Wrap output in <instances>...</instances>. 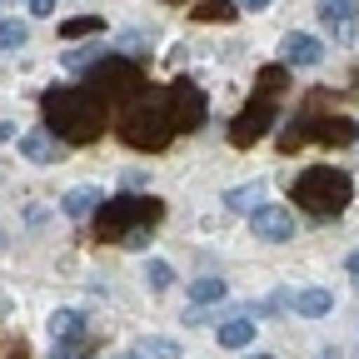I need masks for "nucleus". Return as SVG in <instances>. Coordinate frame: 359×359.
Segmentation results:
<instances>
[{"label":"nucleus","instance_id":"9b49d317","mask_svg":"<svg viewBox=\"0 0 359 359\" xmlns=\"http://www.w3.org/2000/svg\"><path fill=\"white\" fill-rule=\"evenodd\" d=\"M354 11H359V0H320V20L334 30V40H354V30H359Z\"/></svg>","mask_w":359,"mask_h":359},{"label":"nucleus","instance_id":"6e6552de","mask_svg":"<svg viewBox=\"0 0 359 359\" xmlns=\"http://www.w3.org/2000/svg\"><path fill=\"white\" fill-rule=\"evenodd\" d=\"M15 145H20V155H25L30 165H55V160L70 155V145L60 140V135H50V130H25Z\"/></svg>","mask_w":359,"mask_h":359},{"label":"nucleus","instance_id":"f03ea898","mask_svg":"<svg viewBox=\"0 0 359 359\" xmlns=\"http://www.w3.org/2000/svg\"><path fill=\"white\" fill-rule=\"evenodd\" d=\"M290 195H294V205H299L304 215L334 219V215H344L349 200H354V175H349V170H330V165H314V170L294 175Z\"/></svg>","mask_w":359,"mask_h":359},{"label":"nucleus","instance_id":"0eeeda50","mask_svg":"<svg viewBox=\"0 0 359 359\" xmlns=\"http://www.w3.org/2000/svg\"><path fill=\"white\" fill-rule=\"evenodd\" d=\"M165 105H170V120H175V135H190V130H200L205 125V90L200 85H190V80H175L170 90H165Z\"/></svg>","mask_w":359,"mask_h":359},{"label":"nucleus","instance_id":"c85d7f7f","mask_svg":"<svg viewBox=\"0 0 359 359\" xmlns=\"http://www.w3.org/2000/svg\"><path fill=\"white\" fill-rule=\"evenodd\" d=\"M55 11V0H30V15H50Z\"/></svg>","mask_w":359,"mask_h":359},{"label":"nucleus","instance_id":"b1692460","mask_svg":"<svg viewBox=\"0 0 359 359\" xmlns=\"http://www.w3.org/2000/svg\"><path fill=\"white\" fill-rule=\"evenodd\" d=\"M50 359H95V334H85L80 344H65V349H55Z\"/></svg>","mask_w":359,"mask_h":359},{"label":"nucleus","instance_id":"e433bc0d","mask_svg":"<svg viewBox=\"0 0 359 359\" xmlns=\"http://www.w3.org/2000/svg\"><path fill=\"white\" fill-rule=\"evenodd\" d=\"M125 359H130V354H125Z\"/></svg>","mask_w":359,"mask_h":359},{"label":"nucleus","instance_id":"393cba45","mask_svg":"<svg viewBox=\"0 0 359 359\" xmlns=\"http://www.w3.org/2000/svg\"><path fill=\"white\" fill-rule=\"evenodd\" d=\"M150 45V30H125L120 35V50H145Z\"/></svg>","mask_w":359,"mask_h":359},{"label":"nucleus","instance_id":"ddd939ff","mask_svg":"<svg viewBox=\"0 0 359 359\" xmlns=\"http://www.w3.org/2000/svg\"><path fill=\"white\" fill-rule=\"evenodd\" d=\"M45 330H50V344H55V349L80 344V339H85V314H75V309H55Z\"/></svg>","mask_w":359,"mask_h":359},{"label":"nucleus","instance_id":"1a4fd4ad","mask_svg":"<svg viewBox=\"0 0 359 359\" xmlns=\"http://www.w3.org/2000/svg\"><path fill=\"white\" fill-rule=\"evenodd\" d=\"M250 230H255L259 240H269V245H280V240L294 235V215H290L285 205H259V210L250 215Z\"/></svg>","mask_w":359,"mask_h":359},{"label":"nucleus","instance_id":"412c9836","mask_svg":"<svg viewBox=\"0 0 359 359\" xmlns=\"http://www.w3.org/2000/svg\"><path fill=\"white\" fill-rule=\"evenodd\" d=\"M30 40V25L25 20H0V50H20Z\"/></svg>","mask_w":359,"mask_h":359},{"label":"nucleus","instance_id":"6ab92c4d","mask_svg":"<svg viewBox=\"0 0 359 359\" xmlns=\"http://www.w3.org/2000/svg\"><path fill=\"white\" fill-rule=\"evenodd\" d=\"M130 359H180V344L175 339H135V349H130Z\"/></svg>","mask_w":359,"mask_h":359},{"label":"nucleus","instance_id":"cd10ccee","mask_svg":"<svg viewBox=\"0 0 359 359\" xmlns=\"http://www.w3.org/2000/svg\"><path fill=\"white\" fill-rule=\"evenodd\" d=\"M6 140H20V130H15L11 120H0V145H6Z\"/></svg>","mask_w":359,"mask_h":359},{"label":"nucleus","instance_id":"473e14b6","mask_svg":"<svg viewBox=\"0 0 359 359\" xmlns=\"http://www.w3.org/2000/svg\"><path fill=\"white\" fill-rule=\"evenodd\" d=\"M349 85H354V95H359V70H354V80H349Z\"/></svg>","mask_w":359,"mask_h":359},{"label":"nucleus","instance_id":"7ed1b4c3","mask_svg":"<svg viewBox=\"0 0 359 359\" xmlns=\"http://www.w3.org/2000/svg\"><path fill=\"white\" fill-rule=\"evenodd\" d=\"M120 140L130 150H165L175 140V120H170V105L165 95H145V100H135V110L120 120Z\"/></svg>","mask_w":359,"mask_h":359},{"label":"nucleus","instance_id":"bb28decb","mask_svg":"<svg viewBox=\"0 0 359 359\" xmlns=\"http://www.w3.org/2000/svg\"><path fill=\"white\" fill-rule=\"evenodd\" d=\"M0 359H30V349L20 339H11V344H0Z\"/></svg>","mask_w":359,"mask_h":359},{"label":"nucleus","instance_id":"c756f323","mask_svg":"<svg viewBox=\"0 0 359 359\" xmlns=\"http://www.w3.org/2000/svg\"><path fill=\"white\" fill-rule=\"evenodd\" d=\"M235 6H240V11H264L269 0H235Z\"/></svg>","mask_w":359,"mask_h":359},{"label":"nucleus","instance_id":"5701e85b","mask_svg":"<svg viewBox=\"0 0 359 359\" xmlns=\"http://www.w3.org/2000/svg\"><path fill=\"white\" fill-rule=\"evenodd\" d=\"M145 280H150V290H170V285H175V269H170L165 259H150V264H145Z\"/></svg>","mask_w":359,"mask_h":359},{"label":"nucleus","instance_id":"f8f14e48","mask_svg":"<svg viewBox=\"0 0 359 359\" xmlns=\"http://www.w3.org/2000/svg\"><path fill=\"white\" fill-rule=\"evenodd\" d=\"M285 304H290L294 314H304V320H325V314L334 309V294H330V290H314V285H309V290H294V294L285 290Z\"/></svg>","mask_w":359,"mask_h":359},{"label":"nucleus","instance_id":"4468645a","mask_svg":"<svg viewBox=\"0 0 359 359\" xmlns=\"http://www.w3.org/2000/svg\"><path fill=\"white\" fill-rule=\"evenodd\" d=\"M60 210H65L70 219H95V215L105 210V200H100V190H95V185H75V190L60 200Z\"/></svg>","mask_w":359,"mask_h":359},{"label":"nucleus","instance_id":"423d86ee","mask_svg":"<svg viewBox=\"0 0 359 359\" xmlns=\"http://www.w3.org/2000/svg\"><path fill=\"white\" fill-rule=\"evenodd\" d=\"M275 120H280V105H275V100H264V95L250 100V105L230 120V145H235V150H250L255 140H264V135L275 130Z\"/></svg>","mask_w":359,"mask_h":359},{"label":"nucleus","instance_id":"7c9ffc66","mask_svg":"<svg viewBox=\"0 0 359 359\" xmlns=\"http://www.w3.org/2000/svg\"><path fill=\"white\" fill-rule=\"evenodd\" d=\"M349 275H354V280H359V250H354V255H349Z\"/></svg>","mask_w":359,"mask_h":359},{"label":"nucleus","instance_id":"dca6fc26","mask_svg":"<svg viewBox=\"0 0 359 359\" xmlns=\"http://www.w3.org/2000/svg\"><path fill=\"white\" fill-rule=\"evenodd\" d=\"M255 85H259V95H264V100L285 95V90H290V65H264V70L255 75Z\"/></svg>","mask_w":359,"mask_h":359},{"label":"nucleus","instance_id":"9d476101","mask_svg":"<svg viewBox=\"0 0 359 359\" xmlns=\"http://www.w3.org/2000/svg\"><path fill=\"white\" fill-rule=\"evenodd\" d=\"M280 60H285L290 70H309V65L325 60V45L314 40V35H304V30H294V35H285V45H280Z\"/></svg>","mask_w":359,"mask_h":359},{"label":"nucleus","instance_id":"a878e982","mask_svg":"<svg viewBox=\"0 0 359 359\" xmlns=\"http://www.w3.org/2000/svg\"><path fill=\"white\" fill-rule=\"evenodd\" d=\"M145 180H150V175L130 170V175H120V190H125V195H140V190H145Z\"/></svg>","mask_w":359,"mask_h":359},{"label":"nucleus","instance_id":"72a5a7b5","mask_svg":"<svg viewBox=\"0 0 359 359\" xmlns=\"http://www.w3.org/2000/svg\"><path fill=\"white\" fill-rule=\"evenodd\" d=\"M250 359H275V354H250Z\"/></svg>","mask_w":359,"mask_h":359},{"label":"nucleus","instance_id":"4be33fe9","mask_svg":"<svg viewBox=\"0 0 359 359\" xmlns=\"http://www.w3.org/2000/svg\"><path fill=\"white\" fill-rule=\"evenodd\" d=\"M224 294H230V290H224V280H195V285H190V299H195V304H219Z\"/></svg>","mask_w":359,"mask_h":359},{"label":"nucleus","instance_id":"39448f33","mask_svg":"<svg viewBox=\"0 0 359 359\" xmlns=\"http://www.w3.org/2000/svg\"><path fill=\"white\" fill-rule=\"evenodd\" d=\"M140 90H145V75L130 55H105L90 70V95L95 100H135Z\"/></svg>","mask_w":359,"mask_h":359},{"label":"nucleus","instance_id":"aec40b11","mask_svg":"<svg viewBox=\"0 0 359 359\" xmlns=\"http://www.w3.org/2000/svg\"><path fill=\"white\" fill-rule=\"evenodd\" d=\"M105 30V15H80V20H65L60 25V35L65 40H80V35H100Z\"/></svg>","mask_w":359,"mask_h":359},{"label":"nucleus","instance_id":"2eb2a0df","mask_svg":"<svg viewBox=\"0 0 359 359\" xmlns=\"http://www.w3.org/2000/svg\"><path fill=\"white\" fill-rule=\"evenodd\" d=\"M215 334H219V344H224V349H245V344L255 339V320H250V314H245V320H224Z\"/></svg>","mask_w":359,"mask_h":359},{"label":"nucleus","instance_id":"20e7f679","mask_svg":"<svg viewBox=\"0 0 359 359\" xmlns=\"http://www.w3.org/2000/svg\"><path fill=\"white\" fill-rule=\"evenodd\" d=\"M165 215V205L155 200V195H120V200H110L100 215H95V240H130V235H145L150 224Z\"/></svg>","mask_w":359,"mask_h":359},{"label":"nucleus","instance_id":"f704fd0d","mask_svg":"<svg viewBox=\"0 0 359 359\" xmlns=\"http://www.w3.org/2000/svg\"><path fill=\"white\" fill-rule=\"evenodd\" d=\"M0 245H6V230H0Z\"/></svg>","mask_w":359,"mask_h":359},{"label":"nucleus","instance_id":"f3484780","mask_svg":"<svg viewBox=\"0 0 359 359\" xmlns=\"http://www.w3.org/2000/svg\"><path fill=\"white\" fill-rule=\"evenodd\" d=\"M235 0H200V6H195V20L200 25H230L235 20Z\"/></svg>","mask_w":359,"mask_h":359},{"label":"nucleus","instance_id":"c9c22d12","mask_svg":"<svg viewBox=\"0 0 359 359\" xmlns=\"http://www.w3.org/2000/svg\"><path fill=\"white\" fill-rule=\"evenodd\" d=\"M0 6H6V0H0Z\"/></svg>","mask_w":359,"mask_h":359},{"label":"nucleus","instance_id":"2f4dec72","mask_svg":"<svg viewBox=\"0 0 359 359\" xmlns=\"http://www.w3.org/2000/svg\"><path fill=\"white\" fill-rule=\"evenodd\" d=\"M320 359H339V354H334V349H320Z\"/></svg>","mask_w":359,"mask_h":359},{"label":"nucleus","instance_id":"a211bd4d","mask_svg":"<svg viewBox=\"0 0 359 359\" xmlns=\"http://www.w3.org/2000/svg\"><path fill=\"white\" fill-rule=\"evenodd\" d=\"M224 205L240 210V215H255V210L264 205V185H259V180H255V185H235L230 195H224Z\"/></svg>","mask_w":359,"mask_h":359},{"label":"nucleus","instance_id":"f257e3e1","mask_svg":"<svg viewBox=\"0 0 359 359\" xmlns=\"http://www.w3.org/2000/svg\"><path fill=\"white\" fill-rule=\"evenodd\" d=\"M40 110H45V130L60 135L65 145H90L105 135V105L90 95V90H70V85H55L40 95Z\"/></svg>","mask_w":359,"mask_h":359}]
</instances>
